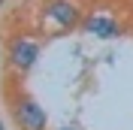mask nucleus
<instances>
[{
	"mask_svg": "<svg viewBox=\"0 0 133 130\" xmlns=\"http://www.w3.org/2000/svg\"><path fill=\"white\" fill-rule=\"evenodd\" d=\"M9 115L18 130H49V112L24 88H15L9 94Z\"/></svg>",
	"mask_w": 133,
	"mask_h": 130,
	"instance_id": "obj_1",
	"label": "nucleus"
},
{
	"mask_svg": "<svg viewBox=\"0 0 133 130\" xmlns=\"http://www.w3.org/2000/svg\"><path fill=\"white\" fill-rule=\"evenodd\" d=\"M42 24L51 33H66L82 24V9L76 0H45L42 3Z\"/></svg>",
	"mask_w": 133,
	"mask_h": 130,
	"instance_id": "obj_2",
	"label": "nucleus"
},
{
	"mask_svg": "<svg viewBox=\"0 0 133 130\" xmlns=\"http://www.w3.org/2000/svg\"><path fill=\"white\" fill-rule=\"evenodd\" d=\"M39 51H42V46L36 40H30V36H12L6 42V64L18 76H27L33 70V64L39 61Z\"/></svg>",
	"mask_w": 133,
	"mask_h": 130,
	"instance_id": "obj_3",
	"label": "nucleus"
},
{
	"mask_svg": "<svg viewBox=\"0 0 133 130\" xmlns=\"http://www.w3.org/2000/svg\"><path fill=\"white\" fill-rule=\"evenodd\" d=\"M79 27H82L85 33L100 36V40H112V36H121V33H124V24H121L115 15H109V12H94V9L82 18Z\"/></svg>",
	"mask_w": 133,
	"mask_h": 130,
	"instance_id": "obj_4",
	"label": "nucleus"
},
{
	"mask_svg": "<svg viewBox=\"0 0 133 130\" xmlns=\"http://www.w3.org/2000/svg\"><path fill=\"white\" fill-rule=\"evenodd\" d=\"M58 130H79V127H76V124H73V127H58Z\"/></svg>",
	"mask_w": 133,
	"mask_h": 130,
	"instance_id": "obj_5",
	"label": "nucleus"
},
{
	"mask_svg": "<svg viewBox=\"0 0 133 130\" xmlns=\"http://www.w3.org/2000/svg\"><path fill=\"white\" fill-rule=\"evenodd\" d=\"M0 130H6V124H3V118H0Z\"/></svg>",
	"mask_w": 133,
	"mask_h": 130,
	"instance_id": "obj_6",
	"label": "nucleus"
}]
</instances>
